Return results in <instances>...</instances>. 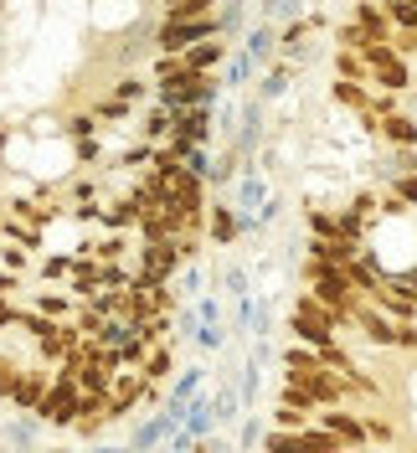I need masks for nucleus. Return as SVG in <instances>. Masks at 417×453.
I'll return each instance as SVG.
<instances>
[{
    "mask_svg": "<svg viewBox=\"0 0 417 453\" xmlns=\"http://www.w3.org/2000/svg\"><path fill=\"white\" fill-rule=\"evenodd\" d=\"M356 330H361V340H371L376 350H397V319H391L382 304H371V299H361V310H356Z\"/></svg>",
    "mask_w": 417,
    "mask_h": 453,
    "instance_id": "6",
    "label": "nucleus"
},
{
    "mask_svg": "<svg viewBox=\"0 0 417 453\" xmlns=\"http://www.w3.org/2000/svg\"><path fill=\"white\" fill-rule=\"evenodd\" d=\"M139 335L150 340V345H155V340H166L170 335V314H150V319L139 325Z\"/></svg>",
    "mask_w": 417,
    "mask_h": 453,
    "instance_id": "27",
    "label": "nucleus"
},
{
    "mask_svg": "<svg viewBox=\"0 0 417 453\" xmlns=\"http://www.w3.org/2000/svg\"><path fill=\"white\" fill-rule=\"evenodd\" d=\"M237 232H243V222H237V211H232V206H206V237H212L217 248H232V242H237Z\"/></svg>",
    "mask_w": 417,
    "mask_h": 453,
    "instance_id": "11",
    "label": "nucleus"
},
{
    "mask_svg": "<svg viewBox=\"0 0 417 453\" xmlns=\"http://www.w3.org/2000/svg\"><path fill=\"white\" fill-rule=\"evenodd\" d=\"M222 16L212 11V16H160V27H155V52H186L196 42H206V36H222Z\"/></svg>",
    "mask_w": 417,
    "mask_h": 453,
    "instance_id": "2",
    "label": "nucleus"
},
{
    "mask_svg": "<svg viewBox=\"0 0 417 453\" xmlns=\"http://www.w3.org/2000/svg\"><path fill=\"white\" fill-rule=\"evenodd\" d=\"M217 98V78L212 73H186V78H175V83L160 88V104L166 109H196V104H212Z\"/></svg>",
    "mask_w": 417,
    "mask_h": 453,
    "instance_id": "3",
    "label": "nucleus"
},
{
    "mask_svg": "<svg viewBox=\"0 0 417 453\" xmlns=\"http://www.w3.org/2000/svg\"><path fill=\"white\" fill-rule=\"evenodd\" d=\"M21 371H27V366H16V356H0V402H11V396H16Z\"/></svg>",
    "mask_w": 417,
    "mask_h": 453,
    "instance_id": "22",
    "label": "nucleus"
},
{
    "mask_svg": "<svg viewBox=\"0 0 417 453\" xmlns=\"http://www.w3.org/2000/svg\"><path fill=\"white\" fill-rule=\"evenodd\" d=\"M351 16L366 27V36H371V42H391V31H397L387 21V11H382V0H356V5H351Z\"/></svg>",
    "mask_w": 417,
    "mask_h": 453,
    "instance_id": "10",
    "label": "nucleus"
},
{
    "mask_svg": "<svg viewBox=\"0 0 417 453\" xmlns=\"http://www.w3.org/2000/svg\"><path fill=\"white\" fill-rule=\"evenodd\" d=\"M305 222L314 237H340V217L335 211H320V206H305Z\"/></svg>",
    "mask_w": 417,
    "mask_h": 453,
    "instance_id": "20",
    "label": "nucleus"
},
{
    "mask_svg": "<svg viewBox=\"0 0 417 453\" xmlns=\"http://www.w3.org/2000/svg\"><path fill=\"white\" fill-rule=\"evenodd\" d=\"M314 423L330 427V433L340 438V443H345V449H366V443H371V438H366V418H361V412H351V402L320 407V412H314Z\"/></svg>",
    "mask_w": 417,
    "mask_h": 453,
    "instance_id": "4",
    "label": "nucleus"
},
{
    "mask_svg": "<svg viewBox=\"0 0 417 453\" xmlns=\"http://www.w3.org/2000/svg\"><path fill=\"white\" fill-rule=\"evenodd\" d=\"M274 47H278V31H274V27H258V31L248 36L252 62H268V57H274Z\"/></svg>",
    "mask_w": 417,
    "mask_h": 453,
    "instance_id": "21",
    "label": "nucleus"
},
{
    "mask_svg": "<svg viewBox=\"0 0 417 453\" xmlns=\"http://www.w3.org/2000/svg\"><path fill=\"white\" fill-rule=\"evenodd\" d=\"M181 263H186V257H181V248H175V237H155V242L139 248V273H144V279L170 283V273H175Z\"/></svg>",
    "mask_w": 417,
    "mask_h": 453,
    "instance_id": "5",
    "label": "nucleus"
},
{
    "mask_svg": "<svg viewBox=\"0 0 417 453\" xmlns=\"http://www.w3.org/2000/svg\"><path fill=\"white\" fill-rule=\"evenodd\" d=\"M139 402H144V371H119L109 387V423L129 418Z\"/></svg>",
    "mask_w": 417,
    "mask_h": 453,
    "instance_id": "7",
    "label": "nucleus"
},
{
    "mask_svg": "<svg viewBox=\"0 0 417 453\" xmlns=\"http://www.w3.org/2000/svg\"><path fill=\"white\" fill-rule=\"evenodd\" d=\"M47 387H52V366L36 361V366L21 371V387H16V396H11V407H16V412H36V402L47 396Z\"/></svg>",
    "mask_w": 417,
    "mask_h": 453,
    "instance_id": "9",
    "label": "nucleus"
},
{
    "mask_svg": "<svg viewBox=\"0 0 417 453\" xmlns=\"http://www.w3.org/2000/svg\"><path fill=\"white\" fill-rule=\"evenodd\" d=\"M391 191L407 201V206H417V170H407V175H391Z\"/></svg>",
    "mask_w": 417,
    "mask_h": 453,
    "instance_id": "28",
    "label": "nucleus"
},
{
    "mask_svg": "<svg viewBox=\"0 0 417 453\" xmlns=\"http://www.w3.org/2000/svg\"><path fill=\"white\" fill-rule=\"evenodd\" d=\"M330 98L340 104V109H356V113L371 109V88H366V83H351V78H335V83H330Z\"/></svg>",
    "mask_w": 417,
    "mask_h": 453,
    "instance_id": "14",
    "label": "nucleus"
},
{
    "mask_svg": "<svg viewBox=\"0 0 417 453\" xmlns=\"http://www.w3.org/2000/svg\"><path fill=\"white\" fill-rule=\"evenodd\" d=\"M16 325H21V330H27L31 340H36V335H47L57 319H52V314H27V310H16Z\"/></svg>",
    "mask_w": 417,
    "mask_h": 453,
    "instance_id": "25",
    "label": "nucleus"
},
{
    "mask_svg": "<svg viewBox=\"0 0 417 453\" xmlns=\"http://www.w3.org/2000/svg\"><path fill=\"white\" fill-rule=\"evenodd\" d=\"M36 310H42V314H52V319H62V314L73 310V304H67L62 294H42V299H36Z\"/></svg>",
    "mask_w": 417,
    "mask_h": 453,
    "instance_id": "30",
    "label": "nucleus"
},
{
    "mask_svg": "<svg viewBox=\"0 0 417 453\" xmlns=\"http://www.w3.org/2000/svg\"><path fill=\"white\" fill-rule=\"evenodd\" d=\"M335 78L371 83V67H366V57H361V52H351V47H335Z\"/></svg>",
    "mask_w": 417,
    "mask_h": 453,
    "instance_id": "15",
    "label": "nucleus"
},
{
    "mask_svg": "<svg viewBox=\"0 0 417 453\" xmlns=\"http://www.w3.org/2000/svg\"><path fill=\"white\" fill-rule=\"evenodd\" d=\"M289 330H294V340H305V345H330V340H340V314L330 310V304H320L314 299V288H305L299 299H294V314H289Z\"/></svg>",
    "mask_w": 417,
    "mask_h": 453,
    "instance_id": "1",
    "label": "nucleus"
},
{
    "mask_svg": "<svg viewBox=\"0 0 417 453\" xmlns=\"http://www.w3.org/2000/svg\"><path fill=\"white\" fill-rule=\"evenodd\" d=\"M144 93H150V88H144V78H135V73H124V78L113 83V98H124V104H135Z\"/></svg>",
    "mask_w": 417,
    "mask_h": 453,
    "instance_id": "26",
    "label": "nucleus"
},
{
    "mask_svg": "<svg viewBox=\"0 0 417 453\" xmlns=\"http://www.w3.org/2000/svg\"><path fill=\"white\" fill-rule=\"evenodd\" d=\"M67 134H78V140L93 134V113H73V119H67Z\"/></svg>",
    "mask_w": 417,
    "mask_h": 453,
    "instance_id": "31",
    "label": "nucleus"
},
{
    "mask_svg": "<svg viewBox=\"0 0 417 453\" xmlns=\"http://www.w3.org/2000/svg\"><path fill=\"white\" fill-rule=\"evenodd\" d=\"M387 144H417V119L413 113H402V109H391L382 113V129H376Z\"/></svg>",
    "mask_w": 417,
    "mask_h": 453,
    "instance_id": "13",
    "label": "nucleus"
},
{
    "mask_svg": "<svg viewBox=\"0 0 417 453\" xmlns=\"http://www.w3.org/2000/svg\"><path fill=\"white\" fill-rule=\"evenodd\" d=\"M16 288H21V283L11 279V273H0V294H16Z\"/></svg>",
    "mask_w": 417,
    "mask_h": 453,
    "instance_id": "32",
    "label": "nucleus"
},
{
    "mask_svg": "<svg viewBox=\"0 0 417 453\" xmlns=\"http://www.w3.org/2000/svg\"><path fill=\"white\" fill-rule=\"evenodd\" d=\"M217 0H160V16H212Z\"/></svg>",
    "mask_w": 417,
    "mask_h": 453,
    "instance_id": "19",
    "label": "nucleus"
},
{
    "mask_svg": "<svg viewBox=\"0 0 417 453\" xmlns=\"http://www.w3.org/2000/svg\"><path fill=\"white\" fill-rule=\"evenodd\" d=\"M391 47H397V52L407 57V62H413V57H417V31L397 27V31H391Z\"/></svg>",
    "mask_w": 417,
    "mask_h": 453,
    "instance_id": "29",
    "label": "nucleus"
},
{
    "mask_svg": "<svg viewBox=\"0 0 417 453\" xmlns=\"http://www.w3.org/2000/svg\"><path fill=\"white\" fill-rule=\"evenodd\" d=\"M335 47H351V52H366V47H371V36H366V27L356 21V16H351V21H340V27H335Z\"/></svg>",
    "mask_w": 417,
    "mask_h": 453,
    "instance_id": "18",
    "label": "nucleus"
},
{
    "mask_svg": "<svg viewBox=\"0 0 417 453\" xmlns=\"http://www.w3.org/2000/svg\"><path fill=\"white\" fill-rule=\"evenodd\" d=\"M305 423H314V412L289 407V402H278V407H274V427H305Z\"/></svg>",
    "mask_w": 417,
    "mask_h": 453,
    "instance_id": "23",
    "label": "nucleus"
},
{
    "mask_svg": "<svg viewBox=\"0 0 417 453\" xmlns=\"http://www.w3.org/2000/svg\"><path fill=\"white\" fill-rule=\"evenodd\" d=\"M150 73H155V83L166 88V83H175V78H186L191 67H186V52H160V57H155V67H150Z\"/></svg>",
    "mask_w": 417,
    "mask_h": 453,
    "instance_id": "16",
    "label": "nucleus"
},
{
    "mask_svg": "<svg viewBox=\"0 0 417 453\" xmlns=\"http://www.w3.org/2000/svg\"><path fill=\"white\" fill-rule=\"evenodd\" d=\"M361 418H366V438L371 443H397V427L387 418H376V412H361Z\"/></svg>",
    "mask_w": 417,
    "mask_h": 453,
    "instance_id": "24",
    "label": "nucleus"
},
{
    "mask_svg": "<svg viewBox=\"0 0 417 453\" xmlns=\"http://www.w3.org/2000/svg\"><path fill=\"white\" fill-rule=\"evenodd\" d=\"M222 62H227V42L222 36H206V42L186 47V67H191V73H217Z\"/></svg>",
    "mask_w": 417,
    "mask_h": 453,
    "instance_id": "12",
    "label": "nucleus"
},
{
    "mask_svg": "<svg viewBox=\"0 0 417 453\" xmlns=\"http://www.w3.org/2000/svg\"><path fill=\"white\" fill-rule=\"evenodd\" d=\"M78 340H83V330H78V319L67 325V319H57L47 335H36V356L47 361V366H57V361H67L73 350H78Z\"/></svg>",
    "mask_w": 417,
    "mask_h": 453,
    "instance_id": "8",
    "label": "nucleus"
},
{
    "mask_svg": "<svg viewBox=\"0 0 417 453\" xmlns=\"http://www.w3.org/2000/svg\"><path fill=\"white\" fill-rule=\"evenodd\" d=\"M170 366H175V356H170V345L166 340H155V345H150V356H144V376H150V381H166L170 376Z\"/></svg>",
    "mask_w": 417,
    "mask_h": 453,
    "instance_id": "17",
    "label": "nucleus"
}]
</instances>
